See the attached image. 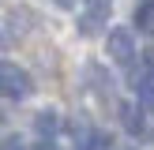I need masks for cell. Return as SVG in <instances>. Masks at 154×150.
<instances>
[{"mask_svg":"<svg viewBox=\"0 0 154 150\" xmlns=\"http://www.w3.org/2000/svg\"><path fill=\"white\" fill-rule=\"evenodd\" d=\"M4 94L11 98V101H19V98H26L30 90H34V82H30V75L23 71V68H15V64H4Z\"/></svg>","mask_w":154,"mask_h":150,"instance_id":"obj_1","label":"cell"},{"mask_svg":"<svg viewBox=\"0 0 154 150\" xmlns=\"http://www.w3.org/2000/svg\"><path fill=\"white\" fill-rule=\"evenodd\" d=\"M109 56L117 60V64H132V60H135V41H132V30H124V26L109 30Z\"/></svg>","mask_w":154,"mask_h":150,"instance_id":"obj_2","label":"cell"},{"mask_svg":"<svg viewBox=\"0 0 154 150\" xmlns=\"http://www.w3.org/2000/svg\"><path fill=\"white\" fill-rule=\"evenodd\" d=\"M120 124L132 135H143V105H120Z\"/></svg>","mask_w":154,"mask_h":150,"instance_id":"obj_3","label":"cell"},{"mask_svg":"<svg viewBox=\"0 0 154 150\" xmlns=\"http://www.w3.org/2000/svg\"><path fill=\"white\" fill-rule=\"evenodd\" d=\"M102 22H105V4H94V8L79 19V30H83V34H98Z\"/></svg>","mask_w":154,"mask_h":150,"instance_id":"obj_4","label":"cell"},{"mask_svg":"<svg viewBox=\"0 0 154 150\" xmlns=\"http://www.w3.org/2000/svg\"><path fill=\"white\" fill-rule=\"evenodd\" d=\"M57 124H60L57 112H38L34 116V131L42 135V139H53V135H57Z\"/></svg>","mask_w":154,"mask_h":150,"instance_id":"obj_5","label":"cell"},{"mask_svg":"<svg viewBox=\"0 0 154 150\" xmlns=\"http://www.w3.org/2000/svg\"><path fill=\"white\" fill-rule=\"evenodd\" d=\"M135 94H139V105H143V109L154 112V75H150V79H143L139 86H135Z\"/></svg>","mask_w":154,"mask_h":150,"instance_id":"obj_6","label":"cell"},{"mask_svg":"<svg viewBox=\"0 0 154 150\" xmlns=\"http://www.w3.org/2000/svg\"><path fill=\"white\" fill-rule=\"evenodd\" d=\"M135 22H139V30H147V34H154V0H147V4H139V11H135Z\"/></svg>","mask_w":154,"mask_h":150,"instance_id":"obj_7","label":"cell"},{"mask_svg":"<svg viewBox=\"0 0 154 150\" xmlns=\"http://www.w3.org/2000/svg\"><path fill=\"white\" fill-rule=\"evenodd\" d=\"M0 150H23V146H19V139H15V135H4V146H0Z\"/></svg>","mask_w":154,"mask_h":150,"instance_id":"obj_8","label":"cell"},{"mask_svg":"<svg viewBox=\"0 0 154 150\" xmlns=\"http://www.w3.org/2000/svg\"><path fill=\"white\" fill-rule=\"evenodd\" d=\"M143 60H147V71L154 75V49H147V56H143Z\"/></svg>","mask_w":154,"mask_h":150,"instance_id":"obj_9","label":"cell"},{"mask_svg":"<svg viewBox=\"0 0 154 150\" xmlns=\"http://www.w3.org/2000/svg\"><path fill=\"white\" fill-rule=\"evenodd\" d=\"M34 150H57V146H53L49 139H42V142H38V146H34Z\"/></svg>","mask_w":154,"mask_h":150,"instance_id":"obj_10","label":"cell"},{"mask_svg":"<svg viewBox=\"0 0 154 150\" xmlns=\"http://www.w3.org/2000/svg\"><path fill=\"white\" fill-rule=\"evenodd\" d=\"M57 4H60V8H75L79 0H57Z\"/></svg>","mask_w":154,"mask_h":150,"instance_id":"obj_11","label":"cell"}]
</instances>
